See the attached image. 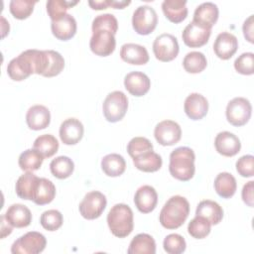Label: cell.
I'll use <instances>...</instances> for the list:
<instances>
[{"label":"cell","mask_w":254,"mask_h":254,"mask_svg":"<svg viewBox=\"0 0 254 254\" xmlns=\"http://www.w3.org/2000/svg\"><path fill=\"white\" fill-rule=\"evenodd\" d=\"M7 73L11 79L21 81L36 73V50H27L12 59L7 65Z\"/></svg>","instance_id":"obj_4"},{"label":"cell","mask_w":254,"mask_h":254,"mask_svg":"<svg viewBox=\"0 0 254 254\" xmlns=\"http://www.w3.org/2000/svg\"><path fill=\"white\" fill-rule=\"evenodd\" d=\"M162 10L166 18L175 24L183 22L188 16L187 1L185 0H165L162 3Z\"/></svg>","instance_id":"obj_26"},{"label":"cell","mask_w":254,"mask_h":254,"mask_svg":"<svg viewBox=\"0 0 254 254\" xmlns=\"http://www.w3.org/2000/svg\"><path fill=\"white\" fill-rule=\"evenodd\" d=\"M151 150H153V144L145 137H134L127 145V152L132 159Z\"/></svg>","instance_id":"obj_43"},{"label":"cell","mask_w":254,"mask_h":254,"mask_svg":"<svg viewBox=\"0 0 254 254\" xmlns=\"http://www.w3.org/2000/svg\"><path fill=\"white\" fill-rule=\"evenodd\" d=\"M33 148L44 158H51L58 152L59 142L55 136L51 134H44L34 141Z\"/></svg>","instance_id":"obj_34"},{"label":"cell","mask_w":254,"mask_h":254,"mask_svg":"<svg viewBox=\"0 0 254 254\" xmlns=\"http://www.w3.org/2000/svg\"><path fill=\"white\" fill-rule=\"evenodd\" d=\"M234 68L244 75H251L254 72V54L251 52L241 54L234 62Z\"/></svg>","instance_id":"obj_45"},{"label":"cell","mask_w":254,"mask_h":254,"mask_svg":"<svg viewBox=\"0 0 254 254\" xmlns=\"http://www.w3.org/2000/svg\"><path fill=\"white\" fill-rule=\"evenodd\" d=\"M84 128L76 118H67L60 126V138L65 145H75L83 136Z\"/></svg>","instance_id":"obj_16"},{"label":"cell","mask_w":254,"mask_h":254,"mask_svg":"<svg viewBox=\"0 0 254 254\" xmlns=\"http://www.w3.org/2000/svg\"><path fill=\"white\" fill-rule=\"evenodd\" d=\"M218 19V8L212 2H204L198 5L193 13L192 21L211 29Z\"/></svg>","instance_id":"obj_24"},{"label":"cell","mask_w":254,"mask_h":254,"mask_svg":"<svg viewBox=\"0 0 254 254\" xmlns=\"http://www.w3.org/2000/svg\"><path fill=\"white\" fill-rule=\"evenodd\" d=\"M128 109V98L120 90L110 92L103 101L102 110L108 122H118L126 114Z\"/></svg>","instance_id":"obj_5"},{"label":"cell","mask_w":254,"mask_h":254,"mask_svg":"<svg viewBox=\"0 0 254 254\" xmlns=\"http://www.w3.org/2000/svg\"><path fill=\"white\" fill-rule=\"evenodd\" d=\"M106 204L107 200L105 195L100 191L92 190L84 195L79 203L78 209L83 218L92 220L98 218L102 214Z\"/></svg>","instance_id":"obj_9"},{"label":"cell","mask_w":254,"mask_h":254,"mask_svg":"<svg viewBox=\"0 0 254 254\" xmlns=\"http://www.w3.org/2000/svg\"><path fill=\"white\" fill-rule=\"evenodd\" d=\"M243 34L245 39L253 44L254 43V38H253V15H250L243 23Z\"/></svg>","instance_id":"obj_48"},{"label":"cell","mask_w":254,"mask_h":254,"mask_svg":"<svg viewBox=\"0 0 254 254\" xmlns=\"http://www.w3.org/2000/svg\"><path fill=\"white\" fill-rule=\"evenodd\" d=\"M127 252L128 254H155L156 242L150 234L139 233L131 240Z\"/></svg>","instance_id":"obj_29"},{"label":"cell","mask_w":254,"mask_h":254,"mask_svg":"<svg viewBox=\"0 0 254 254\" xmlns=\"http://www.w3.org/2000/svg\"><path fill=\"white\" fill-rule=\"evenodd\" d=\"M158 24V15L154 8L149 5L139 6L133 13L132 26L139 35L151 34Z\"/></svg>","instance_id":"obj_7"},{"label":"cell","mask_w":254,"mask_h":254,"mask_svg":"<svg viewBox=\"0 0 254 254\" xmlns=\"http://www.w3.org/2000/svg\"><path fill=\"white\" fill-rule=\"evenodd\" d=\"M237 173L244 178H251L254 175V157L252 155H244L236 162Z\"/></svg>","instance_id":"obj_46"},{"label":"cell","mask_w":254,"mask_h":254,"mask_svg":"<svg viewBox=\"0 0 254 254\" xmlns=\"http://www.w3.org/2000/svg\"><path fill=\"white\" fill-rule=\"evenodd\" d=\"M76 21L70 14H65L56 21H52L51 29L53 35L61 41L70 40L76 33Z\"/></svg>","instance_id":"obj_20"},{"label":"cell","mask_w":254,"mask_h":254,"mask_svg":"<svg viewBox=\"0 0 254 254\" xmlns=\"http://www.w3.org/2000/svg\"><path fill=\"white\" fill-rule=\"evenodd\" d=\"M0 220H1V238H5L7 235L11 234L13 226L6 220L4 214L1 215Z\"/></svg>","instance_id":"obj_49"},{"label":"cell","mask_w":254,"mask_h":254,"mask_svg":"<svg viewBox=\"0 0 254 254\" xmlns=\"http://www.w3.org/2000/svg\"><path fill=\"white\" fill-rule=\"evenodd\" d=\"M88 5L93 10H102L110 6V0H100V1H88Z\"/></svg>","instance_id":"obj_50"},{"label":"cell","mask_w":254,"mask_h":254,"mask_svg":"<svg viewBox=\"0 0 254 254\" xmlns=\"http://www.w3.org/2000/svg\"><path fill=\"white\" fill-rule=\"evenodd\" d=\"M134 166L145 173H153L157 172L161 169L163 161L159 154L154 152L153 150L145 152L138 157L133 159Z\"/></svg>","instance_id":"obj_28"},{"label":"cell","mask_w":254,"mask_h":254,"mask_svg":"<svg viewBox=\"0 0 254 254\" xmlns=\"http://www.w3.org/2000/svg\"><path fill=\"white\" fill-rule=\"evenodd\" d=\"M63 214L57 209H49L42 213L40 217L41 225L48 231H56L63 225Z\"/></svg>","instance_id":"obj_41"},{"label":"cell","mask_w":254,"mask_h":254,"mask_svg":"<svg viewBox=\"0 0 254 254\" xmlns=\"http://www.w3.org/2000/svg\"><path fill=\"white\" fill-rule=\"evenodd\" d=\"M89 47L93 54L99 57L110 56L116 47L115 35L108 30L99 29L92 31Z\"/></svg>","instance_id":"obj_11"},{"label":"cell","mask_w":254,"mask_h":254,"mask_svg":"<svg viewBox=\"0 0 254 254\" xmlns=\"http://www.w3.org/2000/svg\"><path fill=\"white\" fill-rule=\"evenodd\" d=\"M195 215L202 216L207 219L210 224H218L223 217L222 207L215 201L210 199L201 200L195 209Z\"/></svg>","instance_id":"obj_27"},{"label":"cell","mask_w":254,"mask_h":254,"mask_svg":"<svg viewBox=\"0 0 254 254\" xmlns=\"http://www.w3.org/2000/svg\"><path fill=\"white\" fill-rule=\"evenodd\" d=\"M210 227L211 224L207 219L202 216L195 215L188 225V232L195 239H202L210 233Z\"/></svg>","instance_id":"obj_37"},{"label":"cell","mask_w":254,"mask_h":254,"mask_svg":"<svg viewBox=\"0 0 254 254\" xmlns=\"http://www.w3.org/2000/svg\"><path fill=\"white\" fill-rule=\"evenodd\" d=\"M164 250L169 254H181L185 252L187 244L185 238L177 233L169 234L163 242Z\"/></svg>","instance_id":"obj_42"},{"label":"cell","mask_w":254,"mask_h":254,"mask_svg":"<svg viewBox=\"0 0 254 254\" xmlns=\"http://www.w3.org/2000/svg\"><path fill=\"white\" fill-rule=\"evenodd\" d=\"M179 51L180 48L177 38L168 33L161 34L153 43V53L156 59L161 62L167 63L175 60Z\"/></svg>","instance_id":"obj_10"},{"label":"cell","mask_w":254,"mask_h":254,"mask_svg":"<svg viewBox=\"0 0 254 254\" xmlns=\"http://www.w3.org/2000/svg\"><path fill=\"white\" fill-rule=\"evenodd\" d=\"M190 213V203L182 195L170 197L161 209L159 220L163 227L176 229L184 224Z\"/></svg>","instance_id":"obj_1"},{"label":"cell","mask_w":254,"mask_h":254,"mask_svg":"<svg viewBox=\"0 0 254 254\" xmlns=\"http://www.w3.org/2000/svg\"><path fill=\"white\" fill-rule=\"evenodd\" d=\"M120 58L127 64L141 65L149 62V54L145 47L128 43L124 44L120 50Z\"/></svg>","instance_id":"obj_22"},{"label":"cell","mask_w":254,"mask_h":254,"mask_svg":"<svg viewBox=\"0 0 254 254\" xmlns=\"http://www.w3.org/2000/svg\"><path fill=\"white\" fill-rule=\"evenodd\" d=\"M210 34L211 29L191 21L184 29L182 38L186 46L190 48H199L208 42Z\"/></svg>","instance_id":"obj_13"},{"label":"cell","mask_w":254,"mask_h":254,"mask_svg":"<svg viewBox=\"0 0 254 254\" xmlns=\"http://www.w3.org/2000/svg\"><path fill=\"white\" fill-rule=\"evenodd\" d=\"M154 136L160 145L172 146L181 140L182 129L177 122L173 120H164L156 125Z\"/></svg>","instance_id":"obj_12"},{"label":"cell","mask_w":254,"mask_h":254,"mask_svg":"<svg viewBox=\"0 0 254 254\" xmlns=\"http://www.w3.org/2000/svg\"><path fill=\"white\" fill-rule=\"evenodd\" d=\"M237 189L235 178L227 173H219L214 180V190L216 193L223 198H230L234 195Z\"/></svg>","instance_id":"obj_30"},{"label":"cell","mask_w":254,"mask_h":254,"mask_svg":"<svg viewBox=\"0 0 254 254\" xmlns=\"http://www.w3.org/2000/svg\"><path fill=\"white\" fill-rule=\"evenodd\" d=\"M131 2L130 1H116V0H110V6L114 9H123L124 7L128 6Z\"/></svg>","instance_id":"obj_51"},{"label":"cell","mask_w":254,"mask_h":254,"mask_svg":"<svg viewBox=\"0 0 254 254\" xmlns=\"http://www.w3.org/2000/svg\"><path fill=\"white\" fill-rule=\"evenodd\" d=\"M134 203L142 213L153 211L158 203V193L156 190L148 185L140 187L135 193Z\"/></svg>","instance_id":"obj_19"},{"label":"cell","mask_w":254,"mask_h":254,"mask_svg":"<svg viewBox=\"0 0 254 254\" xmlns=\"http://www.w3.org/2000/svg\"><path fill=\"white\" fill-rule=\"evenodd\" d=\"M26 122L28 127L35 131L47 128L51 122L50 110L44 105H34L27 111Z\"/></svg>","instance_id":"obj_21"},{"label":"cell","mask_w":254,"mask_h":254,"mask_svg":"<svg viewBox=\"0 0 254 254\" xmlns=\"http://www.w3.org/2000/svg\"><path fill=\"white\" fill-rule=\"evenodd\" d=\"M207 65L205 56L200 52H190L183 60V66L190 73H199Z\"/></svg>","instance_id":"obj_36"},{"label":"cell","mask_w":254,"mask_h":254,"mask_svg":"<svg viewBox=\"0 0 254 254\" xmlns=\"http://www.w3.org/2000/svg\"><path fill=\"white\" fill-rule=\"evenodd\" d=\"M55 196V185L46 178H39L34 189L32 200L38 205H44L52 202Z\"/></svg>","instance_id":"obj_25"},{"label":"cell","mask_w":254,"mask_h":254,"mask_svg":"<svg viewBox=\"0 0 254 254\" xmlns=\"http://www.w3.org/2000/svg\"><path fill=\"white\" fill-rule=\"evenodd\" d=\"M50 170L53 176L64 180L68 178L73 173L74 164L70 158L66 156H59L52 160L50 164Z\"/></svg>","instance_id":"obj_35"},{"label":"cell","mask_w":254,"mask_h":254,"mask_svg":"<svg viewBox=\"0 0 254 254\" xmlns=\"http://www.w3.org/2000/svg\"><path fill=\"white\" fill-rule=\"evenodd\" d=\"M78 1H64V0H49L46 4L48 15L52 21L59 20L66 14V11L76 5Z\"/></svg>","instance_id":"obj_39"},{"label":"cell","mask_w":254,"mask_h":254,"mask_svg":"<svg viewBox=\"0 0 254 254\" xmlns=\"http://www.w3.org/2000/svg\"><path fill=\"white\" fill-rule=\"evenodd\" d=\"M254 182L253 181H250L248 182L247 184H245L243 186V189H242V192H241V195H242V199L243 201L250 207H252L254 205V198H253V184Z\"/></svg>","instance_id":"obj_47"},{"label":"cell","mask_w":254,"mask_h":254,"mask_svg":"<svg viewBox=\"0 0 254 254\" xmlns=\"http://www.w3.org/2000/svg\"><path fill=\"white\" fill-rule=\"evenodd\" d=\"M36 3L37 1L32 0H12L9 4V9L14 18L24 20L33 13Z\"/></svg>","instance_id":"obj_38"},{"label":"cell","mask_w":254,"mask_h":254,"mask_svg":"<svg viewBox=\"0 0 254 254\" xmlns=\"http://www.w3.org/2000/svg\"><path fill=\"white\" fill-rule=\"evenodd\" d=\"M195 155L189 147H179L170 154L169 171L175 179L187 182L190 181L195 172Z\"/></svg>","instance_id":"obj_2"},{"label":"cell","mask_w":254,"mask_h":254,"mask_svg":"<svg viewBox=\"0 0 254 254\" xmlns=\"http://www.w3.org/2000/svg\"><path fill=\"white\" fill-rule=\"evenodd\" d=\"M91 29H92V31L99 30V29H105L115 35L118 30V22H117V19L115 18V16L112 14H109V13L101 14V15L96 16L93 19Z\"/></svg>","instance_id":"obj_44"},{"label":"cell","mask_w":254,"mask_h":254,"mask_svg":"<svg viewBox=\"0 0 254 254\" xmlns=\"http://www.w3.org/2000/svg\"><path fill=\"white\" fill-rule=\"evenodd\" d=\"M39 177L34 175L32 172H27L20 176L16 182L15 190L17 195L22 199L32 200L34 189Z\"/></svg>","instance_id":"obj_32"},{"label":"cell","mask_w":254,"mask_h":254,"mask_svg":"<svg viewBox=\"0 0 254 254\" xmlns=\"http://www.w3.org/2000/svg\"><path fill=\"white\" fill-rule=\"evenodd\" d=\"M1 21H2V38H4L6 36L7 33H9V23L6 22L5 18L2 16L1 17Z\"/></svg>","instance_id":"obj_52"},{"label":"cell","mask_w":254,"mask_h":254,"mask_svg":"<svg viewBox=\"0 0 254 254\" xmlns=\"http://www.w3.org/2000/svg\"><path fill=\"white\" fill-rule=\"evenodd\" d=\"M101 169L108 177H119L125 172L126 162L119 154H108L101 160Z\"/></svg>","instance_id":"obj_31"},{"label":"cell","mask_w":254,"mask_h":254,"mask_svg":"<svg viewBox=\"0 0 254 254\" xmlns=\"http://www.w3.org/2000/svg\"><path fill=\"white\" fill-rule=\"evenodd\" d=\"M4 215L6 220L16 228L27 227L32 221V213L30 209L21 203L10 205Z\"/></svg>","instance_id":"obj_23"},{"label":"cell","mask_w":254,"mask_h":254,"mask_svg":"<svg viewBox=\"0 0 254 254\" xmlns=\"http://www.w3.org/2000/svg\"><path fill=\"white\" fill-rule=\"evenodd\" d=\"M44 159L45 158L34 148L27 149L20 154L18 164L21 170L25 172H34L40 169Z\"/></svg>","instance_id":"obj_33"},{"label":"cell","mask_w":254,"mask_h":254,"mask_svg":"<svg viewBox=\"0 0 254 254\" xmlns=\"http://www.w3.org/2000/svg\"><path fill=\"white\" fill-rule=\"evenodd\" d=\"M47 245L46 237L37 231H30L20 236L11 246L13 254H38L44 251Z\"/></svg>","instance_id":"obj_6"},{"label":"cell","mask_w":254,"mask_h":254,"mask_svg":"<svg viewBox=\"0 0 254 254\" xmlns=\"http://www.w3.org/2000/svg\"><path fill=\"white\" fill-rule=\"evenodd\" d=\"M184 110L191 120H200L207 114L208 101L200 93H190L185 100Z\"/></svg>","instance_id":"obj_14"},{"label":"cell","mask_w":254,"mask_h":254,"mask_svg":"<svg viewBox=\"0 0 254 254\" xmlns=\"http://www.w3.org/2000/svg\"><path fill=\"white\" fill-rule=\"evenodd\" d=\"M237 49V38L228 32H222L218 34L213 44V51L215 55L221 60H229L236 53Z\"/></svg>","instance_id":"obj_17"},{"label":"cell","mask_w":254,"mask_h":254,"mask_svg":"<svg viewBox=\"0 0 254 254\" xmlns=\"http://www.w3.org/2000/svg\"><path fill=\"white\" fill-rule=\"evenodd\" d=\"M252 113V106L248 99L244 97H235L231 99L226 106V119L227 121L236 127L245 125Z\"/></svg>","instance_id":"obj_8"},{"label":"cell","mask_w":254,"mask_h":254,"mask_svg":"<svg viewBox=\"0 0 254 254\" xmlns=\"http://www.w3.org/2000/svg\"><path fill=\"white\" fill-rule=\"evenodd\" d=\"M124 86L130 94L140 97L149 91L151 81L148 75L144 72L131 71L125 75Z\"/></svg>","instance_id":"obj_18"},{"label":"cell","mask_w":254,"mask_h":254,"mask_svg":"<svg viewBox=\"0 0 254 254\" xmlns=\"http://www.w3.org/2000/svg\"><path fill=\"white\" fill-rule=\"evenodd\" d=\"M48 53V65L44 76L53 77L62 72L64 67V60L63 56L54 50H47Z\"/></svg>","instance_id":"obj_40"},{"label":"cell","mask_w":254,"mask_h":254,"mask_svg":"<svg viewBox=\"0 0 254 254\" xmlns=\"http://www.w3.org/2000/svg\"><path fill=\"white\" fill-rule=\"evenodd\" d=\"M214 146L216 151L225 157H233L238 154L241 149L239 138L228 131H222L216 135Z\"/></svg>","instance_id":"obj_15"},{"label":"cell","mask_w":254,"mask_h":254,"mask_svg":"<svg viewBox=\"0 0 254 254\" xmlns=\"http://www.w3.org/2000/svg\"><path fill=\"white\" fill-rule=\"evenodd\" d=\"M107 224L111 233L119 238L128 236L134 228L133 211L125 203H117L107 214Z\"/></svg>","instance_id":"obj_3"}]
</instances>
